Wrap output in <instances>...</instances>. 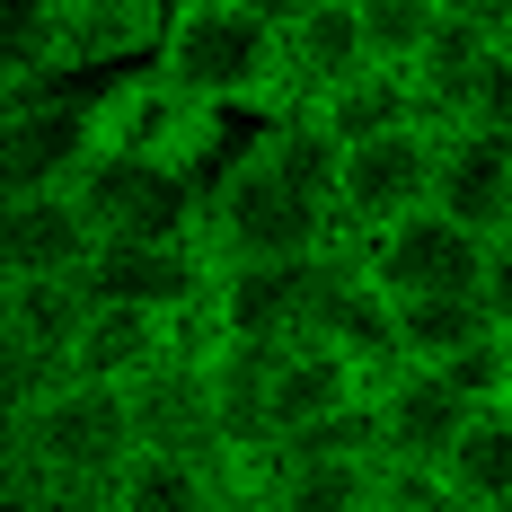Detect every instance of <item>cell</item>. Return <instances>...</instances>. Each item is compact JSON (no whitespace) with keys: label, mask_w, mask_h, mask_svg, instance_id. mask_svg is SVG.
I'll return each mask as SVG.
<instances>
[{"label":"cell","mask_w":512,"mask_h":512,"mask_svg":"<svg viewBox=\"0 0 512 512\" xmlns=\"http://www.w3.org/2000/svg\"><path fill=\"white\" fill-rule=\"evenodd\" d=\"M336 186H345V142L327 133V115L301 106V115L256 124V142H239L204 177L212 265H309V256L345 248Z\"/></svg>","instance_id":"cell-1"},{"label":"cell","mask_w":512,"mask_h":512,"mask_svg":"<svg viewBox=\"0 0 512 512\" xmlns=\"http://www.w3.org/2000/svg\"><path fill=\"white\" fill-rule=\"evenodd\" d=\"M159 71L212 98L221 115L265 124L283 115V18L256 0H177L159 36Z\"/></svg>","instance_id":"cell-2"},{"label":"cell","mask_w":512,"mask_h":512,"mask_svg":"<svg viewBox=\"0 0 512 512\" xmlns=\"http://www.w3.org/2000/svg\"><path fill=\"white\" fill-rule=\"evenodd\" d=\"M89 133H98V151L142 159V168H177V177H212L230 159L221 151L230 115L212 98H195L186 80H168L159 62H133V71L89 89Z\"/></svg>","instance_id":"cell-3"},{"label":"cell","mask_w":512,"mask_h":512,"mask_svg":"<svg viewBox=\"0 0 512 512\" xmlns=\"http://www.w3.org/2000/svg\"><path fill=\"white\" fill-rule=\"evenodd\" d=\"M9 451L45 468L62 495H106L124 468L142 460V424H133V389L106 380H62L36 407L9 415Z\"/></svg>","instance_id":"cell-4"},{"label":"cell","mask_w":512,"mask_h":512,"mask_svg":"<svg viewBox=\"0 0 512 512\" xmlns=\"http://www.w3.org/2000/svg\"><path fill=\"white\" fill-rule=\"evenodd\" d=\"M89 309L98 301H89L80 274H18V283H0V407L9 415L71 380Z\"/></svg>","instance_id":"cell-5"},{"label":"cell","mask_w":512,"mask_h":512,"mask_svg":"<svg viewBox=\"0 0 512 512\" xmlns=\"http://www.w3.org/2000/svg\"><path fill=\"white\" fill-rule=\"evenodd\" d=\"M89 89H98V80L0 89V195H45V186H71V177H80V159L98 151V133H89Z\"/></svg>","instance_id":"cell-6"},{"label":"cell","mask_w":512,"mask_h":512,"mask_svg":"<svg viewBox=\"0 0 512 512\" xmlns=\"http://www.w3.org/2000/svg\"><path fill=\"white\" fill-rule=\"evenodd\" d=\"M433 177H442V133L433 124H398V133L345 142V186H336L345 239H380L407 212H433Z\"/></svg>","instance_id":"cell-7"},{"label":"cell","mask_w":512,"mask_h":512,"mask_svg":"<svg viewBox=\"0 0 512 512\" xmlns=\"http://www.w3.org/2000/svg\"><path fill=\"white\" fill-rule=\"evenodd\" d=\"M71 195L89 204L98 239H204V177H177V168L89 151Z\"/></svg>","instance_id":"cell-8"},{"label":"cell","mask_w":512,"mask_h":512,"mask_svg":"<svg viewBox=\"0 0 512 512\" xmlns=\"http://www.w3.org/2000/svg\"><path fill=\"white\" fill-rule=\"evenodd\" d=\"M362 265L389 301H442V292H486V239L451 212H407L398 230L362 239Z\"/></svg>","instance_id":"cell-9"},{"label":"cell","mask_w":512,"mask_h":512,"mask_svg":"<svg viewBox=\"0 0 512 512\" xmlns=\"http://www.w3.org/2000/svg\"><path fill=\"white\" fill-rule=\"evenodd\" d=\"M212 274L221 265H212L204 239H106L80 283H89V301H133V309L186 318L195 301H212Z\"/></svg>","instance_id":"cell-10"},{"label":"cell","mask_w":512,"mask_h":512,"mask_svg":"<svg viewBox=\"0 0 512 512\" xmlns=\"http://www.w3.org/2000/svg\"><path fill=\"white\" fill-rule=\"evenodd\" d=\"M371 71V45H362V9L354 0H301L283 18V115L301 106H327L336 89H354ZM274 124V115H265Z\"/></svg>","instance_id":"cell-11"},{"label":"cell","mask_w":512,"mask_h":512,"mask_svg":"<svg viewBox=\"0 0 512 512\" xmlns=\"http://www.w3.org/2000/svg\"><path fill=\"white\" fill-rule=\"evenodd\" d=\"M177 0H53V45L71 80H115L133 62H159Z\"/></svg>","instance_id":"cell-12"},{"label":"cell","mask_w":512,"mask_h":512,"mask_svg":"<svg viewBox=\"0 0 512 512\" xmlns=\"http://www.w3.org/2000/svg\"><path fill=\"white\" fill-rule=\"evenodd\" d=\"M98 221L71 186H45V195H0V283L18 274H89L98 265Z\"/></svg>","instance_id":"cell-13"},{"label":"cell","mask_w":512,"mask_h":512,"mask_svg":"<svg viewBox=\"0 0 512 512\" xmlns=\"http://www.w3.org/2000/svg\"><path fill=\"white\" fill-rule=\"evenodd\" d=\"M371 389H380V371H362L345 345H327V336H292V345H283V362H274L265 424H274V442H292V433H309V424L354 415Z\"/></svg>","instance_id":"cell-14"},{"label":"cell","mask_w":512,"mask_h":512,"mask_svg":"<svg viewBox=\"0 0 512 512\" xmlns=\"http://www.w3.org/2000/svg\"><path fill=\"white\" fill-rule=\"evenodd\" d=\"M133 424L142 451H186V460H239L221 442V398H212V362L168 354L151 380H133Z\"/></svg>","instance_id":"cell-15"},{"label":"cell","mask_w":512,"mask_h":512,"mask_svg":"<svg viewBox=\"0 0 512 512\" xmlns=\"http://www.w3.org/2000/svg\"><path fill=\"white\" fill-rule=\"evenodd\" d=\"M371 407H380V451L407 468H442L451 460V442L468 433V398L442 380V371H424V362H398L380 389H371Z\"/></svg>","instance_id":"cell-16"},{"label":"cell","mask_w":512,"mask_h":512,"mask_svg":"<svg viewBox=\"0 0 512 512\" xmlns=\"http://www.w3.org/2000/svg\"><path fill=\"white\" fill-rule=\"evenodd\" d=\"M168 354H186V318H168V309H133V301H98V309H89V327H80L71 380L133 389V380H151Z\"/></svg>","instance_id":"cell-17"},{"label":"cell","mask_w":512,"mask_h":512,"mask_svg":"<svg viewBox=\"0 0 512 512\" xmlns=\"http://www.w3.org/2000/svg\"><path fill=\"white\" fill-rule=\"evenodd\" d=\"M433 204L451 212V221H468L477 239L512 230V142L504 133H477V124H451V133H442Z\"/></svg>","instance_id":"cell-18"},{"label":"cell","mask_w":512,"mask_h":512,"mask_svg":"<svg viewBox=\"0 0 512 512\" xmlns=\"http://www.w3.org/2000/svg\"><path fill=\"white\" fill-rule=\"evenodd\" d=\"M486 62H495V36H477V27H460V18H442V27H433V45L407 62L415 106H424V124H433V133H451V124L468 115L477 80H486Z\"/></svg>","instance_id":"cell-19"},{"label":"cell","mask_w":512,"mask_h":512,"mask_svg":"<svg viewBox=\"0 0 512 512\" xmlns=\"http://www.w3.org/2000/svg\"><path fill=\"white\" fill-rule=\"evenodd\" d=\"M442 477H451V495H460L468 512H512V407H477L468 415V433L451 442Z\"/></svg>","instance_id":"cell-20"},{"label":"cell","mask_w":512,"mask_h":512,"mask_svg":"<svg viewBox=\"0 0 512 512\" xmlns=\"http://www.w3.org/2000/svg\"><path fill=\"white\" fill-rule=\"evenodd\" d=\"M486 336H504L495 327V309H486V292H442V301H398V354L407 362H451L468 354V345H486Z\"/></svg>","instance_id":"cell-21"},{"label":"cell","mask_w":512,"mask_h":512,"mask_svg":"<svg viewBox=\"0 0 512 512\" xmlns=\"http://www.w3.org/2000/svg\"><path fill=\"white\" fill-rule=\"evenodd\" d=\"M309 115H327V133H336V142H371V133L424 124V106H415V80H407V71H389V62H371L354 89H336V98L309 106Z\"/></svg>","instance_id":"cell-22"},{"label":"cell","mask_w":512,"mask_h":512,"mask_svg":"<svg viewBox=\"0 0 512 512\" xmlns=\"http://www.w3.org/2000/svg\"><path fill=\"white\" fill-rule=\"evenodd\" d=\"M354 9H362L371 62H389V71H407L415 53L433 45V27H442V0H354Z\"/></svg>","instance_id":"cell-23"},{"label":"cell","mask_w":512,"mask_h":512,"mask_svg":"<svg viewBox=\"0 0 512 512\" xmlns=\"http://www.w3.org/2000/svg\"><path fill=\"white\" fill-rule=\"evenodd\" d=\"M451 389H460L468 407H512V336H486V345H468V354L433 362Z\"/></svg>","instance_id":"cell-24"},{"label":"cell","mask_w":512,"mask_h":512,"mask_svg":"<svg viewBox=\"0 0 512 512\" xmlns=\"http://www.w3.org/2000/svg\"><path fill=\"white\" fill-rule=\"evenodd\" d=\"M380 512H468V504L451 495V477H442V468L389 460V477H380Z\"/></svg>","instance_id":"cell-25"},{"label":"cell","mask_w":512,"mask_h":512,"mask_svg":"<svg viewBox=\"0 0 512 512\" xmlns=\"http://www.w3.org/2000/svg\"><path fill=\"white\" fill-rule=\"evenodd\" d=\"M460 124H477V133H504V142H512V62H504V45H495V62H486V80H477V98H468Z\"/></svg>","instance_id":"cell-26"},{"label":"cell","mask_w":512,"mask_h":512,"mask_svg":"<svg viewBox=\"0 0 512 512\" xmlns=\"http://www.w3.org/2000/svg\"><path fill=\"white\" fill-rule=\"evenodd\" d=\"M486 309H495V327L512 336V230L486 239Z\"/></svg>","instance_id":"cell-27"},{"label":"cell","mask_w":512,"mask_h":512,"mask_svg":"<svg viewBox=\"0 0 512 512\" xmlns=\"http://www.w3.org/2000/svg\"><path fill=\"white\" fill-rule=\"evenodd\" d=\"M442 18H460V27H477V36H495V45L512 36V0H442Z\"/></svg>","instance_id":"cell-28"},{"label":"cell","mask_w":512,"mask_h":512,"mask_svg":"<svg viewBox=\"0 0 512 512\" xmlns=\"http://www.w3.org/2000/svg\"><path fill=\"white\" fill-rule=\"evenodd\" d=\"M62 512H124V495L106 486V495H62Z\"/></svg>","instance_id":"cell-29"},{"label":"cell","mask_w":512,"mask_h":512,"mask_svg":"<svg viewBox=\"0 0 512 512\" xmlns=\"http://www.w3.org/2000/svg\"><path fill=\"white\" fill-rule=\"evenodd\" d=\"M256 9H274V18H292V9H301V0H256Z\"/></svg>","instance_id":"cell-30"},{"label":"cell","mask_w":512,"mask_h":512,"mask_svg":"<svg viewBox=\"0 0 512 512\" xmlns=\"http://www.w3.org/2000/svg\"><path fill=\"white\" fill-rule=\"evenodd\" d=\"M504 62H512V36H504Z\"/></svg>","instance_id":"cell-31"}]
</instances>
